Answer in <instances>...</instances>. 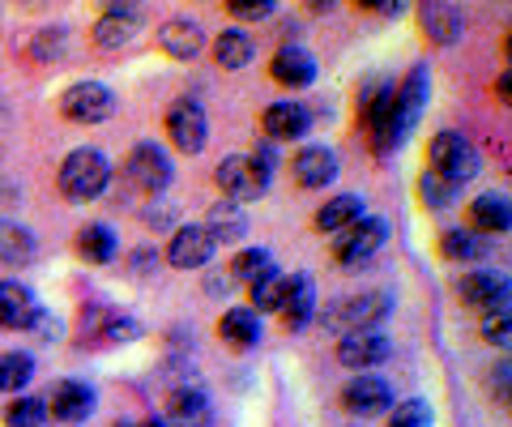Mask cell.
Segmentation results:
<instances>
[{
  "label": "cell",
  "instance_id": "cell-12",
  "mask_svg": "<svg viewBox=\"0 0 512 427\" xmlns=\"http://www.w3.org/2000/svg\"><path fill=\"white\" fill-rule=\"evenodd\" d=\"M342 406L363 419H376L384 410H393V389H389V381H380V376H355V381L342 389Z\"/></svg>",
  "mask_w": 512,
  "mask_h": 427
},
{
  "label": "cell",
  "instance_id": "cell-41",
  "mask_svg": "<svg viewBox=\"0 0 512 427\" xmlns=\"http://www.w3.org/2000/svg\"><path fill=\"white\" fill-rule=\"evenodd\" d=\"M231 13L235 18H248V22H261L274 13V5H269V0H256V5H231Z\"/></svg>",
  "mask_w": 512,
  "mask_h": 427
},
{
  "label": "cell",
  "instance_id": "cell-10",
  "mask_svg": "<svg viewBox=\"0 0 512 427\" xmlns=\"http://www.w3.org/2000/svg\"><path fill=\"white\" fill-rule=\"evenodd\" d=\"M393 355V342L376 334V329H367V334H350L338 342V363L350 372H367V368H380L384 359Z\"/></svg>",
  "mask_w": 512,
  "mask_h": 427
},
{
  "label": "cell",
  "instance_id": "cell-25",
  "mask_svg": "<svg viewBox=\"0 0 512 427\" xmlns=\"http://www.w3.org/2000/svg\"><path fill=\"white\" fill-rule=\"evenodd\" d=\"M470 223L478 235H504L512 227V214H508V197H495V193H483L474 205H470Z\"/></svg>",
  "mask_w": 512,
  "mask_h": 427
},
{
  "label": "cell",
  "instance_id": "cell-28",
  "mask_svg": "<svg viewBox=\"0 0 512 427\" xmlns=\"http://www.w3.org/2000/svg\"><path fill=\"white\" fill-rule=\"evenodd\" d=\"M359 218H363V197L342 193V197L325 201V210L316 214V227L320 231H346V227H355Z\"/></svg>",
  "mask_w": 512,
  "mask_h": 427
},
{
  "label": "cell",
  "instance_id": "cell-40",
  "mask_svg": "<svg viewBox=\"0 0 512 427\" xmlns=\"http://www.w3.org/2000/svg\"><path fill=\"white\" fill-rule=\"evenodd\" d=\"M483 338L487 342H508V312H487L483 316Z\"/></svg>",
  "mask_w": 512,
  "mask_h": 427
},
{
  "label": "cell",
  "instance_id": "cell-31",
  "mask_svg": "<svg viewBox=\"0 0 512 427\" xmlns=\"http://www.w3.org/2000/svg\"><path fill=\"white\" fill-rule=\"evenodd\" d=\"M35 381V359L30 351H5L0 355V393H18Z\"/></svg>",
  "mask_w": 512,
  "mask_h": 427
},
{
  "label": "cell",
  "instance_id": "cell-30",
  "mask_svg": "<svg viewBox=\"0 0 512 427\" xmlns=\"http://www.w3.org/2000/svg\"><path fill=\"white\" fill-rule=\"evenodd\" d=\"M252 35H244V30H222L218 43H214V60L222 69H244L252 60Z\"/></svg>",
  "mask_w": 512,
  "mask_h": 427
},
{
  "label": "cell",
  "instance_id": "cell-23",
  "mask_svg": "<svg viewBox=\"0 0 512 427\" xmlns=\"http://www.w3.org/2000/svg\"><path fill=\"white\" fill-rule=\"evenodd\" d=\"M393 94H397V112H402L406 129H414V124H419V116H423V107H427V94H431V77H427V69H423V65H414L410 77L402 82V90H393Z\"/></svg>",
  "mask_w": 512,
  "mask_h": 427
},
{
  "label": "cell",
  "instance_id": "cell-1",
  "mask_svg": "<svg viewBox=\"0 0 512 427\" xmlns=\"http://www.w3.org/2000/svg\"><path fill=\"white\" fill-rule=\"evenodd\" d=\"M107 184H111V163H107L103 150L82 146V150H73L60 163V193L69 197V201H94V197H103Z\"/></svg>",
  "mask_w": 512,
  "mask_h": 427
},
{
  "label": "cell",
  "instance_id": "cell-42",
  "mask_svg": "<svg viewBox=\"0 0 512 427\" xmlns=\"http://www.w3.org/2000/svg\"><path fill=\"white\" fill-rule=\"evenodd\" d=\"M146 427H167V423H163V419H150V423H146Z\"/></svg>",
  "mask_w": 512,
  "mask_h": 427
},
{
  "label": "cell",
  "instance_id": "cell-33",
  "mask_svg": "<svg viewBox=\"0 0 512 427\" xmlns=\"http://www.w3.org/2000/svg\"><path fill=\"white\" fill-rule=\"evenodd\" d=\"M282 299H286V274L282 270H265L261 278L252 282V312H282Z\"/></svg>",
  "mask_w": 512,
  "mask_h": 427
},
{
  "label": "cell",
  "instance_id": "cell-22",
  "mask_svg": "<svg viewBox=\"0 0 512 427\" xmlns=\"http://www.w3.org/2000/svg\"><path fill=\"white\" fill-rule=\"evenodd\" d=\"M43 406H52V415L60 423H82L90 410H94V393L86 385H77V381H60L52 389V398H47Z\"/></svg>",
  "mask_w": 512,
  "mask_h": 427
},
{
  "label": "cell",
  "instance_id": "cell-36",
  "mask_svg": "<svg viewBox=\"0 0 512 427\" xmlns=\"http://www.w3.org/2000/svg\"><path fill=\"white\" fill-rule=\"evenodd\" d=\"M487 244L478 240L474 231H448L444 235V257H453V261H474V257H483Z\"/></svg>",
  "mask_w": 512,
  "mask_h": 427
},
{
  "label": "cell",
  "instance_id": "cell-34",
  "mask_svg": "<svg viewBox=\"0 0 512 427\" xmlns=\"http://www.w3.org/2000/svg\"><path fill=\"white\" fill-rule=\"evenodd\" d=\"M47 423V406L39 398H18L5 406V427H43Z\"/></svg>",
  "mask_w": 512,
  "mask_h": 427
},
{
  "label": "cell",
  "instance_id": "cell-9",
  "mask_svg": "<svg viewBox=\"0 0 512 427\" xmlns=\"http://www.w3.org/2000/svg\"><path fill=\"white\" fill-rule=\"evenodd\" d=\"M457 295L466 308H478V312H508V278L504 274H491V270H478V274H466L457 282Z\"/></svg>",
  "mask_w": 512,
  "mask_h": 427
},
{
  "label": "cell",
  "instance_id": "cell-6",
  "mask_svg": "<svg viewBox=\"0 0 512 427\" xmlns=\"http://www.w3.org/2000/svg\"><path fill=\"white\" fill-rule=\"evenodd\" d=\"M363 116H367V129H372V146L380 150V154H389V150H397L406 141V120H402V112H397V94L393 90H380L372 103L363 107Z\"/></svg>",
  "mask_w": 512,
  "mask_h": 427
},
{
  "label": "cell",
  "instance_id": "cell-5",
  "mask_svg": "<svg viewBox=\"0 0 512 427\" xmlns=\"http://www.w3.org/2000/svg\"><path fill=\"white\" fill-rule=\"evenodd\" d=\"M60 112L73 124H103L116 112V94H111L103 82H73L60 94Z\"/></svg>",
  "mask_w": 512,
  "mask_h": 427
},
{
  "label": "cell",
  "instance_id": "cell-27",
  "mask_svg": "<svg viewBox=\"0 0 512 427\" xmlns=\"http://www.w3.org/2000/svg\"><path fill=\"white\" fill-rule=\"evenodd\" d=\"M218 334L231 346H239V351H248V346L261 342V316H256L252 308H231V312H222Z\"/></svg>",
  "mask_w": 512,
  "mask_h": 427
},
{
  "label": "cell",
  "instance_id": "cell-29",
  "mask_svg": "<svg viewBox=\"0 0 512 427\" xmlns=\"http://www.w3.org/2000/svg\"><path fill=\"white\" fill-rule=\"evenodd\" d=\"M116 231H111L107 223H90V227H82V235H77V252H82L86 261H94V265H103V261H111L116 257Z\"/></svg>",
  "mask_w": 512,
  "mask_h": 427
},
{
  "label": "cell",
  "instance_id": "cell-16",
  "mask_svg": "<svg viewBox=\"0 0 512 427\" xmlns=\"http://www.w3.org/2000/svg\"><path fill=\"white\" fill-rule=\"evenodd\" d=\"M419 22L431 35V43H440V47H453L461 35H466V18H461V9L444 5V0H427V5L419 9Z\"/></svg>",
  "mask_w": 512,
  "mask_h": 427
},
{
  "label": "cell",
  "instance_id": "cell-43",
  "mask_svg": "<svg viewBox=\"0 0 512 427\" xmlns=\"http://www.w3.org/2000/svg\"><path fill=\"white\" fill-rule=\"evenodd\" d=\"M120 427H133V423H120Z\"/></svg>",
  "mask_w": 512,
  "mask_h": 427
},
{
  "label": "cell",
  "instance_id": "cell-4",
  "mask_svg": "<svg viewBox=\"0 0 512 427\" xmlns=\"http://www.w3.org/2000/svg\"><path fill=\"white\" fill-rule=\"evenodd\" d=\"M389 308H393V299L384 295V291H367V295H355V299H346V304L333 308V312L325 316V325H329L338 338L367 334V329L380 325L384 316H389Z\"/></svg>",
  "mask_w": 512,
  "mask_h": 427
},
{
  "label": "cell",
  "instance_id": "cell-18",
  "mask_svg": "<svg viewBox=\"0 0 512 427\" xmlns=\"http://www.w3.org/2000/svg\"><path fill=\"white\" fill-rule=\"evenodd\" d=\"M261 124H265V137H269V141H295V137H303V133L312 129V112H308L303 103L286 99V103L269 107Z\"/></svg>",
  "mask_w": 512,
  "mask_h": 427
},
{
  "label": "cell",
  "instance_id": "cell-35",
  "mask_svg": "<svg viewBox=\"0 0 512 427\" xmlns=\"http://www.w3.org/2000/svg\"><path fill=\"white\" fill-rule=\"evenodd\" d=\"M265 270H274V261H269L265 248H244V252H239V257L231 261V274H235L239 282H248V287H252V282L261 278Z\"/></svg>",
  "mask_w": 512,
  "mask_h": 427
},
{
  "label": "cell",
  "instance_id": "cell-11",
  "mask_svg": "<svg viewBox=\"0 0 512 427\" xmlns=\"http://www.w3.org/2000/svg\"><path fill=\"white\" fill-rule=\"evenodd\" d=\"M128 180H133L137 188H146V193H163V188L171 184V158L154 146V141H146V146H137L133 154H128Z\"/></svg>",
  "mask_w": 512,
  "mask_h": 427
},
{
  "label": "cell",
  "instance_id": "cell-32",
  "mask_svg": "<svg viewBox=\"0 0 512 427\" xmlns=\"http://www.w3.org/2000/svg\"><path fill=\"white\" fill-rule=\"evenodd\" d=\"M205 235H210V240L218 244V240H239V235H244L248 231V218L244 214H239V205H214V210H210V218H205Z\"/></svg>",
  "mask_w": 512,
  "mask_h": 427
},
{
  "label": "cell",
  "instance_id": "cell-37",
  "mask_svg": "<svg viewBox=\"0 0 512 427\" xmlns=\"http://www.w3.org/2000/svg\"><path fill=\"white\" fill-rule=\"evenodd\" d=\"M389 427H431V406L419 402V398H410V402H402V406H393Z\"/></svg>",
  "mask_w": 512,
  "mask_h": 427
},
{
  "label": "cell",
  "instance_id": "cell-20",
  "mask_svg": "<svg viewBox=\"0 0 512 427\" xmlns=\"http://www.w3.org/2000/svg\"><path fill=\"white\" fill-rule=\"evenodd\" d=\"M274 77H278L282 86H291V90L312 86L316 82V60H312V52H308V47H299V43H282L278 56H274Z\"/></svg>",
  "mask_w": 512,
  "mask_h": 427
},
{
  "label": "cell",
  "instance_id": "cell-21",
  "mask_svg": "<svg viewBox=\"0 0 512 427\" xmlns=\"http://www.w3.org/2000/svg\"><path fill=\"white\" fill-rule=\"evenodd\" d=\"M171 427H210V398L201 389H175L167 398V419Z\"/></svg>",
  "mask_w": 512,
  "mask_h": 427
},
{
  "label": "cell",
  "instance_id": "cell-38",
  "mask_svg": "<svg viewBox=\"0 0 512 427\" xmlns=\"http://www.w3.org/2000/svg\"><path fill=\"white\" fill-rule=\"evenodd\" d=\"M453 193H457V188L448 184V180H440L436 171H423V180H419V197H423L427 205H436V210H444V205H453Z\"/></svg>",
  "mask_w": 512,
  "mask_h": 427
},
{
  "label": "cell",
  "instance_id": "cell-17",
  "mask_svg": "<svg viewBox=\"0 0 512 427\" xmlns=\"http://www.w3.org/2000/svg\"><path fill=\"white\" fill-rule=\"evenodd\" d=\"M137 35V9L133 5H111L99 26H94V43L103 47V52H120V47H128Z\"/></svg>",
  "mask_w": 512,
  "mask_h": 427
},
{
  "label": "cell",
  "instance_id": "cell-14",
  "mask_svg": "<svg viewBox=\"0 0 512 427\" xmlns=\"http://www.w3.org/2000/svg\"><path fill=\"white\" fill-rule=\"evenodd\" d=\"M39 299L22 282H0V325L5 329H35L39 321Z\"/></svg>",
  "mask_w": 512,
  "mask_h": 427
},
{
  "label": "cell",
  "instance_id": "cell-13",
  "mask_svg": "<svg viewBox=\"0 0 512 427\" xmlns=\"http://www.w3.org/2000/svg\"><path fill=\"white\" fill-rule=\"evenodd\" d=\"M210 257H214V240L197 223L180 227L167 244V261L175 265V270H201V265H210Z\"/></svg>",
  "mask_w": 512,
  "mask_h": 427
},
{
  "label": "cell",
  "instance_id": "cell-7",
  "mask_svg": "<svg viewBox=\"0 0 512 427\" xmlns=\"http://www.w3.org/2000/svg\"><path fill=\"white\" fill-rule=\"evenodd\" d=\"M167 137L175 141V150L201 154V150H205V137H210V120H205V107H201L197 99L171 103V112H167Z\"/></svg>",
  "mask_w": 512,
  "mask_h": 427
},
{
  "label": "cell",
  "instance_id": "cell-8",
  "mask_svg": "<svg viewBox=\"0 0 512 427\" xmlns=\"http://www.w3.org/2000/svg\"><path fill=\"white\" fill-rule=\"evenodd\" d=\"M384 240H389V227H384L380 218L363 214L355 227L342 231V240H338V248H333V252H338L342 265H363V261H372L376 252L384 248Z\"/></svg>",
  "mask_w": 512,
  "mask_h": 427
},
{
  "label": "cell",
  "instance_id": "cell-15",
  "mask_svg": "<svg viewBox=\"0 0 512 427\" xmlns=\"http://www.w3.org/2000/svg\"><path fill=\"white\" fill-rule=\"evenodd\" d=\"M291 171H295L299 188H325V184L338 180V154L325 150V146H303L295 154Z\"/></svg>",
  "mask_w": 512,
  "mask_h": 427
},
{
  "label": "cell",
  "instance_id": "cell-19",
  "mask_svg": "<svg viewBox=\"0 0 512 427\" xmlns=\"http://www.w3.org/2000/svg\"><path fill=\"white\" fill-rule=\"evenodd\" d=\"M316 316V287L308 274H286V299H282V321L286 329H303Z\"/></svg>",
  "mask_w": 512,
  "mask_h": 427
},
{
  "label": "cell",
  "instance_id": "cell-24",
  "mask_svg": "<svg viewBox=\"0 0 512 427\" xmlns=\"http://www.w3.org/2000/svg\"><path fill=\"white\" fill-rule=\"evenodd\" d=\"M35 252H39V244H35V231L30 227H22V223H0V265H30L35 261Z\"/></svg>",
  "mask_w": 512,
  "mask_h": 427
},
{
  "label": "cell",
  "instance_id": "cell-26",
  "mask_svg": "<svg viewBox=\"0 0 512 427\" xmlns=\"http://www.w3.org/2000/svg\"><path fill=\"white\" fill-rule=\"evenodd\" d=\"M158 43H163V52H171L175 60H192L201 52V26L197 22H188V18H175L167 22L163 30H158Z\"/></svg>",
  "mask_w": 512,
  "mask_h": 427
},
{
  "label": "cell",
  "instance_id": "cell-39",
  "mask_svg": "<svg viewBox=\"0 0 512 427\" xmlns=\"http://www.w3.org/2000/svg\"><path fill=\"white\" fill-rule=\"evenodd\" d=\"M141 334L137 321H128V316H111V321L103 325V342H133Z\"/></svg>",
  "mask_w": 512,
  "mask_h": 427
},
{
  "label": "cell",
  "instance_id": "cell-3",
  "mask_svg": "<svg viewBox=\"0 0 512 427\" xmlns=\"http://www.w3.org/2000/svg\"><path fill=\"white\" fill-rule=\"evenodd\" d=\"M214 180L222 188V197H231V205L235 201H256L269 188V158L231 154V158H222V163H218Z\"/></svg>",
  "mask_w": 512,
  "mask_h": 427
},
{
  "label": "cell",
  "instance_id": "cell-2",
  "mask_svg": "<svg viewBox=\"0 0 512 427\" xmlns=\"http://www.w3.org/2000/svg\"><path fill=\"white\" fill-rule=\"evenodd\" d=\"M427 158H431V171H436L440 180H448L453 188H457V184H466V180H474V176H478V167H483V158H478L474 141H470V137H461V133H436V141H431Z\"/></svg>",
  "mask_w": 512,
  "mask_h": 427
}]
</instances>
